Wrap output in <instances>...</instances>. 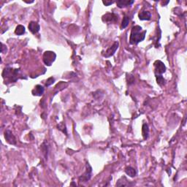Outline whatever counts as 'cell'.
Returning <instances> with one entry per match:
<instances>
[{"label": "cell", "mask_w": 187, "mask_h": 187, "mask_svg": "<svg viewBox=\"0 0 187 187\" xmlns=\"http://www.w3.org/2000/svg\"><path fill=\"white\" fill-rule=\"evenodd\" d=\"M146 31H143L141 26H134L131 28V34H130L129 42L132 45H137L139 42L144 40L146 37Z\"/></svg>", "instance_id": "cell-1"}, {"label": "cell", "mask_w": 187, "mask_h": 187, "mask_svg": "<svg viewBox=\"0 0 187 187\" xmlns=\"http://www.w3.org/2000/svg\"><path fill=\"white\" fill-rule=\"evenodd\" d=\"M19 73L20 70L19 69H13L11 67H7L4 68L2 72V77L4 79H7L10 83H15L18 79L19 78Z\"/></svg>", "instance_id": "cell-2"}, {"label": "cell", "mask_w": 187, "mask_h": 187, "mask_svg": "<svg viewBox=\"0 0 187 187\" xmlns=\"http://www.w3.org/2000/svg\"><path fill=\"white\" fill-rule=\"evenodd\" d=\"M43 61L46 66H51L56 58V54L53 51H45L43 54Z\"/></svg>", "instance_id": "cell-3"}, {"label": "cell", "mask_w": 187, "mask_h": 187, "mask_svg": "<svg viewBox=\"0 0 187 187\" xmlns=\"http://www.w3.org/2000/svg\"><path fill=\"white\" fill-rule=\"evenodd\" d=\"M155 75H162L166 71V67L162 61L157 60L154 62Z\"/></svg>", "instance_id": "cell-4"}, {"label": "cell", "mask_w": 187, "mask_h": 187, "mask_svg": "<svg viewBox=\"0 0 187 187\" xmlns=\"http://www.w3.org/2000/svg\"><path fill=\"white\" fill-rule=\"evenodd\" d=\"M91 172H92V168L90 166L89 163H86V171L79 178V181L80 182H87L89 181L91 177Z\"/></svg>", "instance_id": "cell-5"}, {"label": "cell", "mask_w": 187, "mask_h": 187, "mask_svg": "<svg viewBox=\"0 0 187 187\" xmlns=\"http://www.w3.org/2000/svg\"><path fill=\"white\" fill-rule=\"evenodd\" d=\"M118 16L115 13H107L102 16V21L105 23H115L118 20Z\"/></svg>", "instance_id": "cell-6"}, {"label": "cell", "mask_w": 187, "mask_h": 187, "mask_svg": "<svg viewBox=\"0 0 187 187\" xmlns=\"http://www.w3.org/2000/svg\"><path fill=\"white\" fill-rule=\"evenodd\" d=\"M118 46H119V43L118 42H115L113 43V45L111 47H110L106 51H105V53L103 54V56L106 58H109V57L112 56L115 54V51H117V49L118 48Z\"/></svg>", "instance_id": "cell-7"}, {"label": "cell", "mask_w": 187, "mask_h": 187, "mask_svg": "<svg viewBox=\"0 0 187 187\" xmlns=\"http://www.w3.org/2000/svg\"><path fill=\"white\" fill-rule=\"evenodd\" d=\"M135 185V183L131 182V181H128L126 177H122L117 181L115 186H132Z\"/></svg>", "instance_id": "cell-8"}, {"label": "cell", "mask_w": 187, "mask_h": 187, "mask_svg": "<svg viewBox=\"0 0 187 187\" xmlns=\"http://www.w3.org/2000/svg\"><path fill=\"white\" fill-rule=\"evenodd\" d=\"M4 138L7 140L8 143L11 145H15L16 144V139L14 134L12 133L11 131L10 130H6L4 131Z\"/></svg>", "instance_id": "cell-9"}, {"label": "cell", "mask_w": 187, "mask_h": 187, "mask_svg": "<svg viewBox=\"0 0 187 187\" xmlns=\"http://www.w3.org/2000/svg\"><path fill=\"white\" fill-rule=\"evenodd\" d=\"M44 91H45V89H44L43 86H41V85H37L34 89L32 90V93L34 96H40L43 94Z\"/></svg>", "instance_id": "cell-10"}, {"label": "cell", "mask_w": 187, "mask_h": 187, "mask_svg": "<svg viewBox=\"0 0 187 187\" xmlns=\"http://www.w3.org/2000/svg\"><path fill=\"white\" fill-rule=\"evenodd\" d=\"M29 29L32 34H36L38 32L40 29V26L38 24V23L35 21H31L29 24Z\"/></svg>", "instance_id": "cell-11"}, {"label": "cell", "mask_w": 187, "mask_h": 187, "mask_svg": "<svg viewBox=\"0 0 187 187\" xmlns=\"http://www.w3.org/2000/svg\"><path fill=\"white\" fill-rule=\"evenodd\" d=\"M134 2L133 0H118L116 1V4L119 8H123V7H127L130 6Z\"/></svg>", "instance_id": "cell-12"}, {"label": "cell", "mask_w": 187, "mask_h": 187, "mask_svg": "<svg viewBox=\"0 0 187 187\" xmlns=\"http://www.w3.org/2000/svg\"><path fill=\"white\" fill-rule=\"evenodd\" d=\"M138 18L140 20H149L151 18V14L149 11H142L139 13Z\"/></svg>", "instance_id": "cell-13"}, {"label": "cell", "mask_w": 187, "mask_h": 187, "mask_svg": "<svg viewBox=\"0 0 187 187\" xmlns=\"http://www.w3.org/2000/svg\"><path fill=\"white\" fill-rule=\"evenodd\" d=\"M125 172L127 173V175L131 177V178L136 176V175H137V171H136V169H134V168L131 167H126Z\"/></svg>", "instance_id": "cell-14"}, {"label": "cell", "mask_w": 187, "mask_h": 187, "mask_svg": "<svg viewBox=\"0 0 187 187\" xmlns=\"http://www.w3.org/2000/svg\"><path fill=\"white\" fill-rule=\"evenodd\" d=\"M142 134H143V137L145 140H146L148 137L149 129L147 124H143V127H142Z\"/></svg>", "instance_id": "cell-15"}, {"label": "cell", "mask_w": 187, "mask_h": 187, "mask_svg": "<svg viewBox=\"0 0 187 187\" xmlns=\"http://www.w3.org/2000/svg\"><path fill=\"white\" fill-rule=\"evenodd\" d=\"M41 150H42V154L45 156V159H48V146L47 144L46 141L44 142L41 146Z\"/></svg>", "instance_id": "cell-16"}, {"label": "cell", "mask_w": 187, "mask_h": 187, "mask_svg": "<svg viewBox=\"0 0 187 187\" xmlns=\"http://www.w3.org/2000/svg\"><path fill=\"white\" fill-rule=\"evenodd\" d=\"M25 32H26V29H25L24 26L22 25H18L15 30V34L17 35H22L25 33Z\"/></svg>", "instance_id": "cell-17"}, {"label": "cell", "mask_w": 187, "mask_h": 187, "mask_svg": "<svg viewBox=\"0 0 187 187\" xmlns=\"http://www.w3.org/2000/svg\"><path fill=\"white\" fill-rule=\"evenodd\" d=\"M129 18L128 16H124L122 20V23H121V29H125L126 27H127V26L129 25Z\"/></svg>", "instance_id": "cell-18"}, {"label": "cell", "mask_w": 187, "mask_h": 187, "mask_svg": "<svg viewBox=\"0 0 187 187\" xmlns=\"http://www.w3.org/2000/svg\"><path fill=\"white\" fill-rule=\"evenodd\" d=\"M156 82H157L159 86H163V85L165 84V80L162 75H156Z\"/></svg>", "instance_id": "cell-19"}, {"label": "cell", "mask_w": 187, "mask_h": 187, "mask_svg": "<svg viewBox=\"0 0 187 187\" xmlns=\"http://www.w3.org/2000/svg\"><path fill=\"white\" fill-rule=\"evenodd\" d=\"M58 129L60 130V131H62V132L64 133L65 134H67V129H66V126H65V124H64L63 122L60 123V124H58Z\"/></svg>", "instance_id": "cell-20"}, {"label": "cell", "mask_w": 187, "mask_h": 187, "mask_svg": "<svg viewBox=\"0 0 187 187\" xmlns=\"http://www.w3.org/2000/svg\"><path fill=\"white\" fill-rule=\"evenodd\" d=\"M54 82H55V79H54V77H49V78L47 80L46 83H45V86H47V87H48V86H50L51 85H52Z\"/></svg>", "instance_id": "cell-21"}, {"label": "cell", "mask_w": 187, "mask_h": 187, "mask_svg": "<svg viewBox=\"0 0 187 187\" xmlns=\"http://www.w3.org/2000/svg\"><path fill=\"white\" fill-rule=\"evenodd\" d=\"M1 52L2 53H5L7 52V46H6V45H4L3 43H1Z\"/></svg>", "instance_id": "cell-22"}, {"label": "cell", "mask_w": 187, "mask_h": 187, "mask_svg": "<svg viewBox=\"0 0 187 187\" xmlns=\"http://www.w3.org/2000/svg\"><path fill=\"white\" fill-rule=\"evenodd\" d=\"M102 3H103L104 5L109 6V5H110V4H113L114 1H102Z\"/></svg>", "instance_id": "cell-23"}, {"label": "cell", "mask_w": 187, "mask_h": 187, "mask_svg": "<svg viewBox=\"0 0 187 187\" xmlns=\"http://www.w3.org/2000/svg\"><path fill=\"white\" fill-rule=\"evenodd\" d=\"M169 2V1H166V2H162V4H163V5H166V4H167Z\"/></svg>", "instance_id": "cell-24"}, {"label": "cell", "mask_w": 187, "mask_h": 187, "mask_svg": "<svg viewBox=\"0 0 187 187\" xmlns=\"http://www.w3.org/2000/svg\"><path fill=\"white\" fill-rule=\"evenodd\" d=\"M24 1V2H26V3H27V4H31V3H33L34 2V1Z\"/></svg>", "instance_id": "cell-25"}]
</instances>
